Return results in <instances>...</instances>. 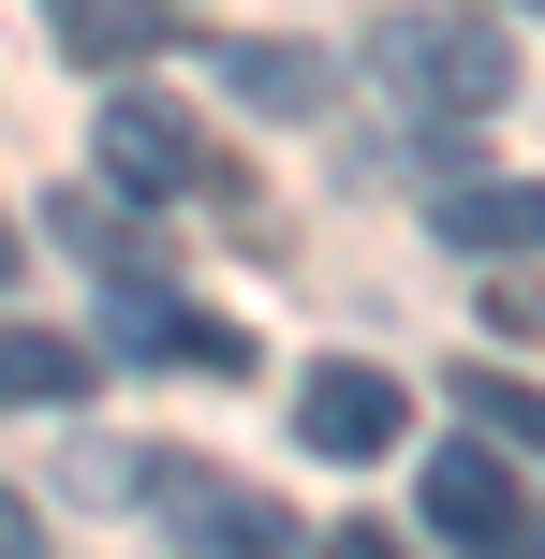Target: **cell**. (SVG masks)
<instances>
[{
	"instance_id": "1",
	"label": "cell",
	"mask_w": 545,
	"mask_h": 559,
	"mask_svg": "<svg viewBox=\"0 0 545 559\" xmlns=\"http://www.w3.org/2000/svg\"><path fill=\"white\" fill-rule=\"evenodd\" d=\"M369 74L399 88L413 118H501L517 104V45H501L487 15H428V0L369 29Z\"/></svg>"
},
{
	"instance_id": "2",
	"label": "cell",
	"mask_w": 545,
	"mask_h": 559,
	"mask_svg": "<svg viewBox=\"0 0 545 559\" xmlns=\"http://www.w3.org/2000/svg\"><path fill=\"white\" fill-rule=\"evenodd\" d=\"M104 192H133V206H236L251 177H236L222 133L177 118L163 88H118V104H104Z\"/></svg>"
},
{
	"instance_id": "3",
	"label": "cell",
	"mask_w": 545,
	"mask_h": 559,
	"mask_svg": "<svg viewBox=\"0 0 545 559\" xmlns=\"http://www.w3.org/2000/svg\"><path fill=\"white\" fill-rule=\"evenodd\" d=\"M133 501L163 515L192 559H295L310 531H295L265 486H236V472H192V456H133Z\"/></svg>"
},
{
	"instance_id": "4",
	"label": "cell",
	"mask_w": 545,
	"mask_h": 559,
	"mask_svg": "<svg viewBox=\"0 0 545 559\" xmlns=\"http://www.w3.org/2000/svg\"><path fill=\"white\" fill-rule=\"evenodd\" d=\"M428 531L458 545V559H545V501L501 472L487 442H442L428 456Z\"/></svg>"
},
{
	"instance_id": "5",
	"label": "cell",
	"mask_w": 545,
	"mask_h": 559,
	"mask_svg": "<svg viewBox=\"0 0 545 559\" xmlns=\"http://www.w3.org/2000/svg\"><path fill=\"white\" fill-rule=\"evenodd\" d=\"M88 354H147V368H192V383H251V338L222 324V309H177L163 280H133V295L104 309V338Z\"/></svg>"
},
{
	"instance_id": "6",
	"label": "cell",
	"mask_w": 545,
	"mask_h": 559,
	"mask_svg": "<svg viewBox=\"0 0 545 559\" xmlns=\"http://www.w3.org/2000/svg\"><path fill=\"white\" fill-rule=\"evenodd\" d=\"M399 427H413L399 368H310V383H295V442L310 456H399Z\"/></svg>"
},
{
	"instance_id": "7",
	"label": "cell",
	"mask_w": 545,
	"mask_h": 559,
	"mask_svg": "<svg viewBox=\"0 0 545 559\" xmlns=\"http://www.w3.org/2000/svg\"><path fill=\"white\" fill-rule=\"evenodd\" d=\"M428 222L472 265H531L545 251V177H458V192H428Z\"/></svg>"
},
{
	"instance_id": "8",
	"label": "cell",
	"mask_w": 545,
	"mask_h": 559,
	"mask_svg": "<svg viewBox=\"0 0 545 559\" xmlns=\"http://www.w3.org/2000/svg\"><path fill=\"white\" fill-rule=\"evenodd\" d=\"M206 74H222L251 118H324V104H340V59H324V45H281V29H236Z\"/></svg>"
},
{
	"instance_id": "9",
	"label": "cell",
	"mask_w": 545,
	"mask_h": 559,
	"mask_svg": "<svg viewBox=\"0 0 545 559\" xmlns=\"http://www.w3.org/2000/svg\"><path fill=\"white\" fill-rule=\"evenodd\" d=\"M45 236H59L88 280H118V295H133V280H163V236H147V206H133V192H59V206H45Z\"/></svg>"
},
{
	"instance_id": "10",
	"label": "cell",
	"mask_w": 545,
	"mask_h": 559,
	"mask_svg": "<svg viewBox=\"0 0 545 559\" xmlns=\"http://www.w3.org/2000/svg\"><path fill=\"white\" fill-rule=\"evenodd\" d=\"M45 29L88 59V74H147V59L177 45V29H163V0H45Z\"/></svg>"
},
{
	"instance_id": "11",
	"label": "cell",
	"mask_w": 545,
	"mask_h": 559,
	"mask_svg": "<svg viewBox=\"0 0 545 559\" xmlns=\"http://www.w3.org/2000/svg\"><path fill=\"white\" fill-rule=\"evenodd\" d=\"M104 383V354H88L74 324H0V397L15 413H59V397H88Z\"/></svg>"
},
{
	"instance_id": "12",
	"label": "cell",
	"mask_w": 545,
	"mask_h": 559,
	"mask_svg": "<svg viewBox=\"0 0 545 559\" xmlns=\"http://www.w3.org/2000/svg\"><path fill=\"white\" fill-rule=\"evenodd\" d=\"M458 413L501 427L517 456H545V383H517V368H458Z\"/></svg>"
},
{
	"instance_id": "13",
	"label": "cell",
	"mask_w": 545,
	"mask_h": 559,
	"mask_svg": "<svg viewBox=\"0 0 545 559\" xmlns=\"http://www.w3.org/2000/svg\"><path fill=\"white\" fill-rule=\"evenodd\" d=\"M487 324H501V338H545V251L487 280Z\"/></svg>"
},
{
	"instance_id": "14",
	"label": "cell",
	"mask_w": 545,
	"mask_h": 559,
	"mask_svg": "<svg viewBox=\"0 0 545 559\" xmlns=\"http://www.w3.org/2000/svg\"><path fill=\"white\" fill-rule=\"evenodd\" d=\"M310 559H399V531H369V515H354V531H324Z\"/></svg>"
},
{
	"instance_id": "15",
	"label": "cell",
	"mask_w": 545,
	"mask_h": 559,
	"mask_svg": "<svg viewBox=\"0 0 545 559\" xmlns=\"http://www.w3.org/2000/svg\"><path fill=\"white\" fill-rule=\"evenodd\" d=\"M0 559H45V531H29V501L0 486Z\"/></svg>"
},
{
	"instance_id": "16",
	"label": "cell",
	"mask_w": 545,
	"mask_h": 559,
	"mask_svg": "<svg viewBox=\"0 0 545 559\" xmlns=\"http://www.w3.org/2000/svg\"><path fill=\"white\" fill-rule=\"evenodd\" d=\"M15 265H29V236H15V206H0V295H15Z\"/></svg>"
}]
</instances>
